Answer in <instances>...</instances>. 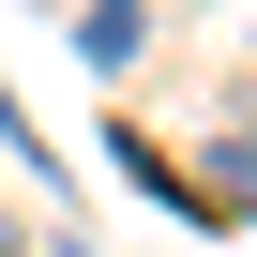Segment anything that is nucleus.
<instances>
[{
  "mask_svg": "<svg viewBox=\"0 0 257 257\" xmlns=\"http://www.w3.org/2000/svg\"><path fill=\"white\" fill-rule=\"evenodd\" d=\"M61 257H91V242H61Z\"/></svg>",
  "mask_w": 257,
  "mask_h": 257,
  "instance_id": "f03ea898",
  "label": "nucleus"
},
{
  "mask_svg": "<svg viewBox=\"0 0 257 257\" xmlns=\"http://www.w3.org/2000/svg\"><path fill=\"white\" fill-rule=\"evenodd\" d=\"M137 31H152V0H91V16H76V46L121 76V61H137Z\"/></svg>",
  "mask_w": 257,
  "mask_h": 257,
  "instance_id": "f257e3e1",
  "label": "nucleus"
}]
</instances>
